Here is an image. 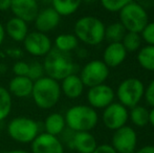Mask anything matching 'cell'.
Segmentation results:
<instances>
[{"instance_id":"cell-1","label":"cell","mask_w":154,"mask_h":153,"mask_svg":"<svg viewBox=\"0 0 154 153\" xmlns=\"http://www.w3.org/2000/svg\"><path fill=\"white\" fill-rule=\"evenodd\" d=\"M60 83L51 78L44 76L34 82L32 98L40 109H51L58 104L61 98Z\"/></svg>"},{"instance_id":"cell-2","label":"cell","mask_w":154,"mask_h":153,"mask_svg":"<svg viewBox=\"0 0 154 153\" xmlns=\"http://www.w3.org/2000/svg\"><path fill=\"white\" fill-rule=\"evenodd\" d=\"M43 58L44 60L42 65L45 76L59 82L69 75L75 74V64L70 53L51 48V50Z\"/></svg>"},{"instance_id":"cell-3","label":"cell","mask_w":154,"mask_h":153,"mask_svg":"<svg viewBox=\"0 0 154 153\" xmlns=\"http://www.w3.org/2000/svg\"><path fill=\"white\" fill-rule=\"evenodd\" d=\"M105 24L94 16H84L77 20L73 34L78 40L89 46L101 44L105 39Z\"/></svg>"},{"instance_id":"cell-4","label":"cell","mask_w":154,"mask_h":153,"mask_svg":"<svg viewBox=\"0 0 154 153\" xmlns=\"http://www.w3.org/2000/svg\"><path fill=\"white\" fill-rule=\"evenodd\" d=\"M66 127L70 130L91 131L99 122V115L94 108L89 105H75L64 115Z\"/></svg>"},{"instance_id":"cell-5","label":"cell","mask_w":154,"mask_h":153,"mask_svg":"<svg viewBox=\"0 0 154 153\" xmlns=\"http://www.w3.org/2000/svg\"><path fill=\"white\" fill-rule=\"evenodd\" d=\"M8 134L13 141L20 144H31L40 133L39 124L27 116H17L10 121Z\"/></svg>"},{"instance_id":"cell-6","label":"cell","mask_w":154,"mask_h":153,"mask_svg":"<svg viewBox=\"0 0 154 153\" xmlns=\"http://www.w3.org/2000/svg\"><path fill=\"white\" fill-rule=\"evenodd\" d=\"M120 22L127 32L140 34L149 23V16L146 8L137 2H129L119 12Z\"/></svg>"},{"instance_id":"cell-7","label":"cell","mask_w":154,"mask_h":153,"mask_svg":"<svg viewBox=\"0 0 154 153\" xmlns=\"http://www.w3.org/2000/svg\"><path fill=\"white\" fill-rule=\"evenodd\" d=\"M145 85L137 78H128L120 83L116 89V96L119 103L126 107L132 108L140 104L144 98Z\"/></svg>"},{"instance_id":"cell-8","label":"cell","mask_w":154,"mask_h":153,"mask_svg":"<svg viewBox=\"0 0 154 153\" xmlns=\"http://www.w3.org/2000/svg\"><path fill=\"white\" fill-rule=\"evenodd\" d=\"M109 77V67L102 60H92L83 66L80 78L85 87H93L105 83Z\"/></svg>"},{"instance_id":"cell-9","label":"cell","mask_w":154,"mask_h":153,"mask_svg":"<svg viewBox=\"0 0 154 153\" xmlns=\"http://www.w3.org/2000/svg\"><path fill=\"white\" fill-rule=\"evenodd\" d=\"M23 47L25 51L32 57H45L53 48V43L47 34L39 31L31 32L23 40Z\"/></svg>"},{"instance_id":"cell-10","label":"cell","mask_w":154,"mask_h":153,"mask_svg":"<svg viewBox=\"0 0 154 153\" xmlns=\"http://www.w3.org/2000/svg\"><path fill=\"white\" fill-rule=\"evenodd\" d=\"M137 145V134L130 126L121 127L114 130L111 139V146L116 153H133Z\"/></svg>"},{"instance_id":"cell-11","label":"cell","mask_w":154,"mask_h":153,"mask_svg":"<svg viewBox=\"0 0 154 153\" xmlns=\"http://www.w3.org/2000/svg\"><path fill=\"white\" fill-rule=\"evenodd\" d=\"M128 118H129L128 109L119 102H112L104 108L102 113V121L106 128L113 131L125 126Z\"/></svg>"},{"instance_id":"cell-12","label":"cell","mask_w":154,"mask_h":153,"mask_svg":"<svg viewBox=\"0 0 154 153\" xmlns=\"http://www.w3.org/2000/svg\"><path fill=\"white\" fill-rule=\"evenodd\" d=\"M116 92L111 86L103 83L90 87L87 91V101L89 106L94 109H104L114 102Z\"/></svg>"},{"instance_id":"cell-13","label":"cell","mask_w":154,"mask_h":153,"mask_svg":"<svg viewBox=\"0 0 154 153\" xmlns=\"http://www.w3.org/2000/svg\"><path fill=\"white\" fill-rule=\"evenodd\" d=\"M31 153H64V146L59 136L40 132L31 143Z\"/></svg>"},{"instance_id":"cell-14","label":"cell","mask_w":154,"mask_h":153,"mask_svg":"<svg viewBox=\"0 0 154 153\" xmlns=\"http://www.w3.org/2000/svg\"><path fill=\"white\" fill-rule=\"evenodd\" d=\"M10 10L15 17L29 23L36 19L40 8L38 0H12Z\"/></svg>"},{"instance_id":"cell-15","label":"cell","mask_w":154,"mask_h":153,"mask_svg":"<svg viewBox=\"0 0 154 153\" xmlns=\"http://www.w3.org/2000/svg\"><path fill=\"white\" fill-rule=\"evenodd\" d=\"M69 148L78 153H92L97 147V139L90 131H78L73 132L70 139L67 142Z\"/></svg>"},{"instance_id":"cell-16","label":"cell","mask_w":154,"mask_h":153,"mask_svg":"<svg viewBox=\"0 0 154 153\" xmlns=\"http://www.w3.org/2000/svg\"><path fill=\"white\" fill-rule=\"evenodd\" d=\"M60 21H61V16L51 6V8L39 11L34 22L37 31L47 34L57 29Z\"/></svg>"},{"instance_id":"cell-17","label":"cell","mask_w":154,"mask_h":153,"mask_svg":"<svg viewBox=\"0 0 154 153\" xmlns=\"http://www.w3.org/2000/svg\"><path fill=\"white\" fill-rule=\"evenodd\" d=\"M127 54L122 42H111L104 49L102 61L109 68L118 67L125 61Z\"/></svg>"},{"instance_id":"cell-18","label":"cell","mask_w":154,"mask_h":153,"mask_svg":"<svg viewBox=\"0 0 154 153\" xmlns=\"http://www.w3.org/2000/svg\"><path fill=\"white\" fill-rule=\"evenodd\" d=\"M61 92L68 99H78L83 94L84 86L80 76L75 74H71L66 78L61 80Z\"/></svg>"},{"instance_id":"cell-19","label":"cell","mask_w":154,"mask_h":153,"mask_svg":"<svg viewBox=\"0 0 154 153\" xmlns=\"http://www.w3.org/2000/svg\"><path fill=\"white\" fill-rule=\"evenodd\" d=\"M34 81L29 77L15 76L8 83V90L12 96L19 99L29 98L32 96Z\"/></svg>"},{"instance_id":"cell-20","label":"cell","mask_w":154,"mask_h":153,"mask_svg":"<svg viewBox=\"0 0 154 153\" xmlns=\"http://www.w3.org/2000/svg\"><path fill=\"white\" fill-rule=\"evenodd\" d=\"M5 35H8L12 40L16 42H23V40L29 34V26L27 22L17 17H12L8 19L4 25Z\"/></svg>"},{"instance_id":"cell-21","label":"cell","mask_w":154,"mask_h":153,"mask_svg":"<svg viewBox=\"0 0 154 153\" xmlns=\"http://www.w3.org/2000/svg\"><path fill=\"white\" fill-rule=\"evenodd\" d=\"M66 128L64 115L59 112H53L46 116L44 121V132L59 136Z\"/></svg>"},{"instance_id":"cell-22","label":"cell","mask_w":154,"mask_h":153,"mask_svg":"<svg viewBox=\"0 0 154 153\" xmlns=\"http://www.w3.org/2000/svg\"><path fill=\"white\" fill-rule=\"evenodd\" d=\"M82 0H51V8L60 16H70L81 6Z\"/></svg>"},{"instance_id":"cell-23","label":"cell","mask_w":154,"mask_h":153,"mask_svg":"<svg viewBox=\"0 0 154 153\" xmlns=\"http://www.w3.org/2000/svg\"><path fill=\"white\" fill-rule=\"evenodd\" d=\"M129 118L134 126L144 128L149 124V110L145 106L138 104L130 108Z\"/></svg>"},{"instance_id":"cell-24","label":"cell","mask_w":154,"mask_h":153,"mask_svg":"<svg viewBox=\"0 0 154 153\" xmlns=\"http://www.w3.org/2000/svg\"><path fill=\"white\" fill-rule=\"evenodd\" d=\"M79 44V40L75 34H61L55 39V48L64 53H70L75 49Z\"/></svg>"},{"instance_id":"cell-25","label":"cell","mask_w":154,"mask_h":153,"mask_svg":"<svg viewBox=\"0 0 154 153\" xmlns=\"http://www.w3.org/2000/svg\"><path fill=\"white\" fill-rule=\"evenodd\" d=\"M137 62L144 69L154 72V45H147L137 53Z\"/></svg>"},{"instance_id":"cell-26","label":"cell","mask_w":154,"mask_h":153,"mask_svg":"<svg viewBox=\"0 0 154 153\" xmlns=\"http://www.w3.org/2000/svg\"><path fill=\"white\" fill-rule=\"evenodd\" d=\"M126 33H127V31L120 21L110 23L109 25L105 27V39H107L110 43L122 42Z\"/></svg>"},{"instance_id":"cell-27","label":"cell","mask_w":154,"mask_h":153,"mask_svg":"<svg viewBox=\"0 0 154 153\" xmlns=\"http://www.w3.org/2000/svg\"><path fill=\"white\" fill-rule=\"evenodd\" d=\"M13 100L12 94L8 90V88H4L0 86V122L4 121L12 111Z\"/></svg>"},{"instance_id":"cell-28","label":"cell","mask_w":154,"mask_h":153,"mask_svg":"<svg viewBox=\"0 0 154 153\" xmlns=\"http://www.w3.org/2000/svg\"><path fill=\"white\" fill-rule=\"evenodd\" d=\"M142 37L140 34L133 33V32H127L122 40V44L127 50V53H134L137 51L142 46Z\"/></svg>"},{"instance_id":"cell-29","label":"cell","mask_w":154,"mask_h":153,"mask_svg":"<svg viewBox=\"0 0 154 153\" xmlns=\"http://www.w3.org/2000/svg\"><path fill=\"white\" fill-rule=\"evenodd\" d=\"M132 0H100L102 6L110 13H119Z\"/></svg>"},{"instance_id":"cell-30","label":"cell","mask_w":154,"mask_h":153,"mask_svg":"<svg viewBox=\"0 0 154 153\" xmlns=\"http://www.w3.org/2000/svg\"><path fill=\"white\" fill-rule=\"evenodd\" d=\"M44 76H45V72H44V68H43L42 63H40V62H38V61L29 63V74H27V77H29V79L35 82Z\"/></svg>"},{"instance_id":"cell-31","label":"cell","mask_w":154,"mask_h":153,"mask_svg":"<svg viewBox=\"0 0 154 153\" xmlns=\"http://www.w3.org/2000/svg\"><path fill=\"white\" fill-rule=\"evenodd\" d=\"M140 37L148 45H154V22H149L140 33Z\"/></svg>"},{"instance_id":"cell-32","label":"cell","mask_w":154,"mask_h":153,"mask_svg":"<svg viewBox=\"0 0 154 153\" xmlns=\"http://www.w3.org/2000/svg\"><path fill=\"white\" fill-rule=\"evenodd\" d=\"M29 69V63L24 61H17L13 65V72L15 76L20 77H27Z\"/></svg>"},{"instance_id":"cell-33","label":"cell","mask_w":154,"mask_h":153,"mask_svg":"<svg viewBox=\"0 0 154 153\" xmlns=\"http://www.w3.org/2000/svg\"><path fill=\"white\" fill-rule=\"evenodd\" d=\"M144 98L149 106L154 107V79L148 84L147 87H145Z\"/></svg>"},{"instance_id":"cell-34","label":"cell","mask_w":154,"mask_h":153,"mask_svg":"<svg viewBox=\"0 0 154 153\" xmlns=\"http://www.w3.org/2000/svg\"><path fill=\"white\" fill-rule=\"evenodd\" d=\"M92 153H116V151L112 148L111 145L102 144V145H97V147L93 150Z\"/></svg>"},{"instance_id":"cell-35","label":"cell","mask_w":154,"mask_h":153,"mask_svg":"<svg viewBox=\"0 0 154 153\" xmlns=\"http://www.w3.org/2000/svg\"><path fill=\"white\" fill-rule=\"evenodd\" d=\"M12 0H0V12H6L11 8Z\"/></svg>"},{"instance_id":"cell-36","label":"cell","mask_w":154,"mask_h":153,"mask_svg":"<svg viewBox=\"0 0 154 153\" xmlns=\"http://www.w3.org/2000/svg\"><path fill=\"white\" fill-rule=\"evenodd\" d=\"M134 152L135 153H154V146H151V145L144 146V147L140 148V149Z\"/></svg>"},{"instance_id":"cell-37","label":"cell","mask_w":154,"mask_h":153,"mask_svg":"<svg viewBox=\"0 0 154 153\" xmlns=\"http://www.w3.org/2000/svg\"><path fill=\"white\" fill-rule=\"evenodd\" d=\"M5 31H4V25H2V23L0 22V46L2 45L4 41V38H5Z\"/></svg>"},{"instance_id":"cell-38","label":"cell","mask_w":154,"mask_h":153,"mask_svg":"<svg viewBox=\"0 0 154 153\" xmlns=\"http://www.w3.org/2000/svg\"><path fill=\"white\" fill-rule=\"evenodd\" d=\"M149 124H151L154 127V107L149 110Z\"/></svg>"},{"instance_id":"cell-39","label":"cell","mask_w":154,"mask_h":153,"mask_svg":"<svg viewBox=\"0 0 154 153\" xmlns=\"http://www.w3.org/2000/svg\"><path fill=\"white\" fill-rule=\"evenodd\" d=\"M8 153H31L29 151H25V150H21V149H15V150H11Z\"/></svg>"},{"instance_id":"cell-40","label":"cell","mask_w":154,"mask_h":153,"mask_svg":"<svg viewBox=\"0 0 154 153\" xmlns=\"http://www.w3.org/2000/svg\"><path fill=\"white\" fill-rule=\"evenodd\" d=\"M82 1H85V2H88V3H89V2H94L95 0H82Z\"/></svg>"}]
</instances>
